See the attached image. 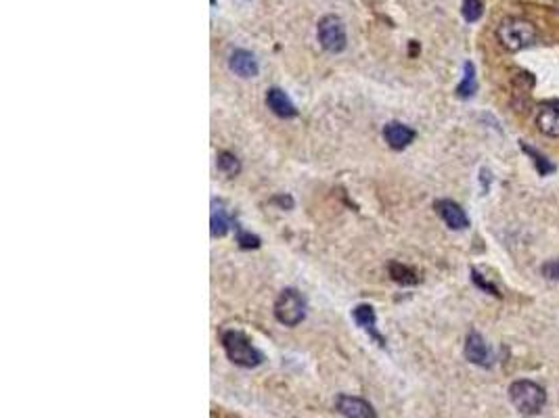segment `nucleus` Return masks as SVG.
<instances>
[{
    "label": "nucleus",
    "mask_w": 559,
    "mask_h": 418,
    "mask_svg": "<svg viewBox=\"0 0 559 418\" xmlns=\"http://www.w3.org/2000/svg\"><path fill=\"white\" fill-rule=\"evenodd\" d=\"M538 130L545 132L547 137H553L559 139V103L558 100H551V103H545L541 113H538Z\"/></svg>",
    "instance_id": "12"
},
{
    "label": "nucleus",
    "mask_w": 559,
    "mask_h": 418,
    "mask_svg": "<svg viewBox=\"0 0 559 418\" xmlns=\"http://www.w3.org/2000/svg\"><path fill=\"white\" fill-rule=\"evenodd\" d=\"M465 358L475 364V366H482V368H488L492 364V354H490V347L486 345L484 337L475 330H471L465 339Z\"/></svg>",
    "instance_id": "8"
},
{
    "label": "nucleus",
    "mask_w": 559,
    "mask_h": 418,
    "mask_svg": "<svg viewBox=\"0 0 559 418\" xmlns=\"http://www.w3.org/2000/svg\"><path fill=\"white\" fill-rule=\"evenodd\" d=\"M317 36H319V42L321 47L325 48L327 52H341L348 47V36H346V25L339 17L335 15H325L321 21H319V28H317Z\"/></svg>",
    "instance_id": "5"
},
{
    "label": "nucleus",
    "mask_w": 559,
    "mask_h": 418,
    "mask_svg": "<svg viewBox=\"0 0 559 418\" xmlns=\"http://www.w3.org/2000/svg\"><path fill=\"white\" fill-rule=\"evenodd\" d=\"M335 408L344 418H377L371 404L356 395H339L335 400Z\"/></svg>",
    "instance_id": "7"
},
{
    "label": "nucleus",
    "mask_w": 559,
    "mask_h": 418,
    "mask_svg": "<svg viewBox=\"0 0 559 418\" xmlns=\"http://www.w3.org/2000/svg\"><path fill=\"white\" fill-rule=\"evenodd\" d=\"M415 137H417L415 130L409 128V126L402 124V122H390V124H385V128H383V139L388 142V146L394 149V151L407 149V146L415 140Z\"/></svg>",
    "instance_id": "9"
},
{
    "label": "nucleus",
    "mask_w": 559,
    "mask_h": 418,
    "mask_svg": "<svg viewBox=\"0 0 559 418\" xmlns=\"http://www.w3.org/2000/svg\"><path fill=\"white\" fill-rule=\"evenodd\" d=\"M509 397L512 404L524 414V417H534L538 414L545 404H547V393L541 385L534 381H515L509 387Z\"/></svg>",
    "instance_id": "3"
},
{
    "label": "nucleus",
    "mask_w": 559,
    "mask_h": 418,
    "mask_svg": "<svg viewBox=\"0 0 559 418\" xmlns=\"http://www.w3.org/2000/svg\"><path fill=\"white\" fill-rule=\"evenodd\" d=\"M541 272H543L545 279L559 282V260H549V262H545L543 268H541Z\"/></svg>",
    "instance_id": "21"
},
{
    "label": "nucleus",
    "mask_w": 559,
    "mask_h": 418,
    "mask_svg": "<svg viewBox=\"0 0 559 418\" xmlns=\"http://www.w3.org/2000/svg\"><path fill=\"white\" fill-rule=\"evenodd\" d=\"M216 163H218V170L225 172L227 176H237L241 172V163H239V159L235 157L233 153H227V151L218 153V161Z\"/></svg>",
    "instance_id": "17"
},
{
    "label": "nucleus",
    "mask_w": 559,
    "mask_h": 418,
    "mask_svg": "<svg viewBox=\"0 0 559 418\" xmlns=\"http://www.w3.org/2000/svg\"><path fill=\"white\" fill-rule=\"evenodd\" d=\"M239 245L243 247V249H252V247H260V238L258 236H254V234H247V233H239Z\"/></svg>",
    "instance_id": "22"
},
{
    "label": "nucleus",
    "mask_w": 559,
    "mask_h": 418,
    "mask_svg": "<svg viewBox=\"0 0 559 418\" xmlns=\"http://www.w3.org/2000/svg\"><path fill=\"white\" fill-rule=\"evenodd\" d=\"M463 80H461V84L457 86V96L459 98H469V96H473L475 94V91H478V82H475V67H473V63L471 61H467L465 65H463Z\"/></svg>",
    "instance_id": "15"
},
{
    "label": "nucleus",
    "mask_w": 559,
    "mask_h": 418,
    "mask_svg": "<svg viewBox=\"0 0 559 418\" xmlns=\"http://www.w3.org/2000/svg\"><path fill=\"white\" fill-rule=\"evenodd\" d=\"M222 347L227 358L241 368H256L264 362L262 352H258L241 330H227L222 335Z\"/></svg>",
    "instance_id": "1"
},
{
    "label": "nucleus",
    "mask_w": 559,
    "mask_h": 418,
    "mask_svg": "<svg viewBox=\"0 0 559 418\" xmlns=\"http://www.w3.org/2000/svg\"><path fill=\"white\" fill-rule=\"evenodd\" d=\"M229 67H231L235 76H239V78H256L258 76V61H256V57L249 50H243V48H237V50L231 52Z\"/></svg>",
    "instance_id": "10"
},
{
    "label": "nucleus",
    "mask_w": 559,
    "mask_h": 418,
    "mask_svg": "<svg viewBox=\"0 0 559 418\" xmlns=\"http://www.w3.org/2000/svg\"><path fill=\"white\" fill-rule=\"evenodd\" d=\"M275 318L283 326H298L306 318V301L298 289H285L275 301Z\"/></svg>",
    "instance_id": "4"
},
{
    "label": "nucleus",
    "mask_w": 559,
    "mask_h": 418,
    "mask_svg": "<svg viewBox=\"0 0 559 418\" xmlns=\"http://www.w3.org/2000/svg\"><path fill=\"white\" fill-rule=\"evenodd\" d=\"M266 105H269V109H271L275 115H279L283 120H289V117H295V115H298L295 105L291 103V98L285 94V91H281V88H269V91H266Z\"/></svg>",
    "instance_id": "11"
},
{
    "label": "nucleus",
    "mask_w": 559,
    "mask_h": 418,
    "mask_svg": "<svg viewBox=\"0 0 559 418\" xmlns=\"http://www.w3.org/2000/svg\"><path fill=\"white\" fill-rule=\"evenodd\" d=\"M519 146H521L524 153H528V155L532 157V161H534V166H536V170H538L541 176H547V174L555 172V163L549 161V159H547L543 153H538L534 146H530V144H526V142H519Z\"/></svg>",
    "instance_id": "16"
},
{
    "label": "nucleus",
    "mask_w": 559,
    "mask_h": 418,
    "mask_svg": "<svg viewBox=\"0 0 559 418\" xmlns=\"http://www.w3.org/2000/svg\"><path fill=\"white\" fill-rule=\"evenodd\" d=\"M210 224H212V236H225L229 233L231 218H229L222 201H214L212 203V220H210Z\"/></svg>",
    "instance_id": "14"
},
{
    "label": "nucleus",
    "mask_w": 559,
    "mask_h": 418,
    "mask_svg": "<svg viewBox=\"0 0 559 418\" xmlns=\"http://www.w3.org/2000/svg\"><path fill=\"white\" fill-rule=\"evenodd\" d=\"M463 17H465V21H469V23H473V21H478L480 17H482V13H484V2L482 0H463Z\"/></svg>",
    "instance_id": "19"
},
{
    "label": "nucleus",
    "mask_w": 559,
    "mask_h": 418,
    "mask_svg": "<svg viewBox=\"0 0 559 418\" xmlns=\"http://www.w3.org/2000/svg\"><path fill=\"white\" fill-rule=\"evenodd\" d=\"M352 318H354V323L361 326L363 330H367V332L371 335L373 339H375L379 345H383V339H381V335L375 330V312H373L371 306H367V303H361V306H356V308L352 310Z\"/></svg>",
    "instance_id": "13"
},
{
    "label": "nucleus",
    "mask_w": 559,
    "mask_h": 418,
    "mask_svg": "<svg viewBox=\"0 0 559 418\" xmlns=\"http://www.w3.org/2000/svg\"><path fill=\"white\" fill-rule=\"evenodd\" d=\"M497 36H499V42L507 50L517 52V50H524V48L532 47L534 40H536V28L532 21L528 19H521V17H507L501 21L499 30H497Z\"/></svg>",
    "instance_id": "2"
},
{
    "label": "nucleus",
    "mask_w": 559,
    "mask_h": 418,
    "mask_svg": "<svg viewBox=\"0 0 559 418\" xmlns=\"http://www.w3.org/2000/svg\"><path fill=\"white\" fill-rule=\"evenodd\" d=\"M471 280H473V282H475V284H478L480 289H484L486 293H492L495 297H501L499 289H497V286H495L492 282H488V280L484 279V277H482V274H480L478 270H471Z\"/></svg>",
    "instance_id": "20"
},
{
    "label": "nucleus",
    "mask_w": 559,
    "mask_h": 418,
    "mask_svg": "<svg viewBox=\"0 0 559 418\" xmlns=\"http://www.w3.org/2000/svg\"><path fill=\"white\" fill-rule=\"evenodd\" d=\"M390 274H392V279L400 282V284H415V282H419V277L411 268H407L402 264H396V262L390 266Z\"/></svg>",
    "instance_id": "18"
},
{
    "label": "nucleus",
    "mask_w": 559,
    "mask_h": 418,
    "mask_svg": "<svg viewBox=\"0 0 559 418\" xmlns=\"http://www.w3.org/2000/svg\"><path fill=\"white\" fill-rule=\"evenodd\" d=\"M434 207H436L438 216L444 220V224L451 231H465L469 226V218H467L463 207L459 203H455L451 199H440V201H436Z\"/></svg>",
    "instance_id": "6"
}]
</instances>
